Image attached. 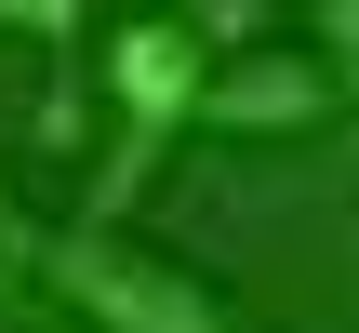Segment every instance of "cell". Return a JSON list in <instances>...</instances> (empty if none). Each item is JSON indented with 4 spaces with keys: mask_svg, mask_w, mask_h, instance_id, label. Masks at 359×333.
<instances>
[{
    "mask_svg": "<svg viewBox=\"0 0 359 333\" xmlns=\"http://www.w3.org/2000/svg\"><path fill=\"white\" fill-rule=\"evenodd\" d=\"M200 67H213V27H200V13H120V40H107V160H93V187H80L93 227H133L147 174H160L173 133L200 120Z\"/></svg>",
    "mask_w": 359,
    "mask_h": 333,
    "instance_id": "obj_1",
    "label": "cell"
},
{
    "mask_svg": "<svg viewBox=\"0 0 359 333\" xmlns=\"http://www.w3.org/2000/svg\"><path fill=\"white\" fill-rule=\"evenodd\" d=\"M40 294H53V320H93V333H253L200 267H173L133 227H93V214L40 227Z\"/></svg>",
    "mask_w": 359,
    "mask_h": 333,
    "instance_id": "obj_2",
    "label": "cell"
},
{
    "mask_svg": "<svg viewBox=\"0 0 359 333\" xmlns=\"http://www.w3.org/2000/svg\"><path fill=\"white\" fill-rule=\"evenodd\" d=\"M200 120L213 133H306V120H333V67L320 53H213Z\"/></svg>",
    "mask_w": 359,
    "mask_h": 333,
    "instance_id": "obj_3",
    "label": "cell"
},
{
    "mask_svg": "<svg viewBox=\"0 0 359 333\" xmlns=\"http://www.w3.org/2000/svg\"><path fill=\"white\" fill-rule=\"evenodd\" d=\"M0 333H53V294H40V227L13 214V187H0Z\"/></svg>",
    "mask_w": 359,
    "mask_h": 333,
    "instance_id": "obj_4",
    "label": "cell"
},
{
    "mask_svg": "<svg viewBox=\"0 0 359 333\" xmlns=\"http://www.w3.org/2000/svg\"><path fill=\"white\" fill-rule=\"evenodd\" d=\"M320 27V67H333V107H359V0H306Z\"/></svg>",
    "mask_w": 359,
    "mask_h": 333,
    "instance_id": "obj_5",
    "label": "cell"
},
{
    "mask_svg": "<svg viewBox=\"0 0 359 333\" xmlns=\"http://www.w3.org/2000/svg\"><path fill=\"white\" fill-rule=\"evenodd\" d=\"M80 13H93V0H0V27H27V40H40L53 67L80 53Z\"/></svg>",
    "mask_w": 359,
    "mask_h": 333,
    "instance_id": "obj_6",
    "label": "cell"
}]
</instances>
